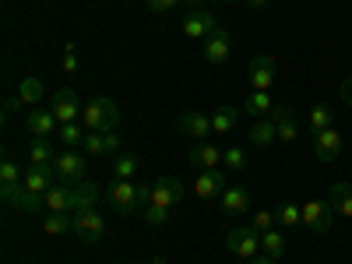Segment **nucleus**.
<instances>
[{
    "label": "nucleus",
    "mask_w": 352,
    "mask_h": 264,
    "mask_svg": "<svg viewBox=\"0 0 352 264\" xmlns=\"http://www.w3.org/2000/svg\"><path fill=\"white\" fill-rule=\"evenodd\" d=\"M106 201H109V208H113L116 215H134V208H144L134 180H113V184L106 187Z\"/></svg>",
    "instance_id": "obj_2"
},
{
    "label": "nucleus",
    "mask_w": 352,
    "mask_h": 264,
    "mask_svg": "<svg viewBox=\"0 0 352 264\" xmlns=\"http://www.w3.org/2000/svg\"><path fill=\"white\" fill-rule=\"evenodd\" d=\"M43 204H46L50 215H71V187H67V184H53V187L46 190Z\"/></svg>",
    "instance_id": "obj_21"
},
{
    "label": "nucleus",
    "mask_w": 352,
    "mask_h": 264,
    "mask_svg": "<svg viewBox=\"0 0 352 264\" xmlns=\"http://www.w3.org/2000/svg\"><path fill=\"white\" fill-rule=\"evenodd\" d=\"M0 184H21V169L14 159H4L0 162Z\"/></svg>",
    "instance_id": "obj_37"
},
{
    "label": "nucleus",
    "mask_w": 352,
    "mask_h": 264,
    "mask_svg": "<svg viewBox=\"0 0 352 264\" xmlns=\"http://www.w3.org/2000/svg\"><path fill=\"white\" fill-rule=\"evenodd\" d=\"M328 201L335 204V212H338V215L352 219V184H335V187H331V197H328Z\"/></svg>",
    "instance_id": "obj_27"
},
{
    "label": "nucleus",
    "mask_w": 352,
    "mask_h": 264,
    "mask_svg": "<svg viewBox=\"0 0 352 264\" xmlns=\"http://www.w3.org/2000/svg\"><path fill=\"white\" fill-rule=\"evenodd\" d=\"M71 226H74V215H50L43 222L46 236H64V232H71Z\"/></svg>",
    "instance_id": "obj_33"
},
{
    "label": "nucleus",
    "mask_w": 352,
    "mask_h": 264,
    "mask_svg": "<svg viewBox=\"0 0 352 264\" xmlns=\"http://www.w3.org/2000/svg\"><path fill=\"white\" fill-rule=\"evenodd\" d=\"M247 264H278L275 257H254V261H247Z\"/></svg>",
    "instance_id": "obj_46"
},
{
    "label": "nucleus",
    "mask_w": 352,
    "mask_h": 264,
    "mask_svg": "<svg viewBox=\"0 0 352 264\" xmlns=\"http://www.w3.org/2000/svg\"><path fill=\"white\" fill-rule=\"evenodd\" d=\"M335 204L331 201H303V226L310 232H331L335 226Z\"/></svg>",
    "instance_id": "obj_5"
},
{
    "label": "nucleus",
    "mask_w": 352,
    "mask_h": 264,
    "mask_svg": "<svg viewBox=\"0 0 352 264\" xmlns=\"http://www.w3.org/2000/svg\"><path fill=\"white\" fill-rule=\"evenodd\" d=\"M296 138H300V124H296V120H285V124H278V141H282V144H292Z\"/></svg>",
    "instance_id": "obj_40"
},
{
    "label": "nucleus",
    "mask_w": 352,
    "mask_h": 264,
    "mask_svg": "<svg viewBox=\"0 0 352 264\" xmlns=\"http://www.w3.org/2000/svg\"><path fill=\"white\" fill-rule=\"evenodd\" d=\"M71 232H74L78 240H85V243H99V240L106 236V215H99L96 208L74 212V226H71Z\"/></svg>",
    "instance_id": "obj_4"
},
{
    "label": "nucleus",
    "mask_w": 352,
    "mask_h": 264,
    "mask_svg": "<svg viewBox=\"0 0 352 264\" xmlns=\"http://www.w3.org/2000/svg\"><path fill=\"white\" fill-rule=\"evenodd\" d=\"M28 162L32 166H53L56 162L53 141L50 138H32V144H28Z\"/></svg>",
    "instance_id": "obj_25"
},
{
    "label": "nucleus",
    "mask_w": 352,
    "mask_h": 264,
    "mask_svg": "<svg viewBox=\"0 0 352 264\" xmlns=\"http://www.w3.org/2000/svg\"><path fill=\"white\" fill-rule=\"evenodd\" d=\"M53 169H56V184L74 187V184H81V180H85V159H81L74 148H67L64 155H56Z\"/></svg>",
    "instance_id": "obj_10"
},
{
    "label": "nucleus",
    "mask_w": 352,
    "mask_h": 264,
    "mask_svg": "<svg viewBox=\"0 0 352 264\" xmlns=\"http://www.w3.org/2000/svg\"><path fill=\"white\" fill-rule=\"evenodd\" d=\"M222 4H232V0H222Z\"/></svg>",
    "instance_id": "obj_48"
},
{
    "label": "nucleus",
    "mask_w": 352,
    "mask_h": 264,
    "mask_svg": "<svg viewBox=\"0 0 352 264\" xmlns=\"http://www.w3.org/2000/svg\"><path fill=\"white\" fill-rule=\"evenodd\" d=\"M222 190H226V173H222V169H204L197 180H194V194L204 197V201L219 197Z\"/></svg>",
    "instance_id": "obj_16"
},
{
    "label": "nucleus",
    "mask_w": 352,
    "mask_h": 264,
    "mask_svg": "<svg viewBox=\"0 0 352 264\" xmlns=\"http://www.w3.org/2000/svg\"><path fill=\"white\" fill-rule=\"evenodd\" d=\"M176 127H180L184 138H190L197 144V141H204V138L212 134V116L201 113V109H187V113L176 116Z\"/></svg>",
    "instance_id": "obj_9"
},
{
    "label": "nucleus",
    "mask_w": 352,
    "mask_h": 264,
    "mask_svg": "<svg viewBox=\"0 0 352 264\" xmlns=\"http://www.w3.org/2000/svg\"><path fill=\"white\" fill-rule=\"evenodd\" d=\"M85 124H60V131H56V138H60L64 141V148H78V144H85Z\"/></svg>",
    "instance_id": "obj_31"
},
{
    "label": "nucleus",
    "mask_w": 352,
    "mask_h": 264,
    "mask_svg": "<svg viewBox=\"0 0 352 264\" xmlns=\"http://www.w3.org/2000/svg\"><path fill=\"white\" fill-rule=\"evenodd\" d=\"M21 106H25V102H21L18 96H11V99H4V113H8V116H11V113H18Z\"/></svg>",
    "instance_id": "obj_43"
},
{
    "label": "nucleus",
    "mask_w": 352,
    "mask_h": 264,
    "mask_svg": "<svg viewBox=\"0 0 352 264\" xmlns=\"http://www.w3.org/2000/svg\"><path fill=\"white\" fill-rule=\"evenodd\" d=\"M226 247H229V254H236V257H243V261H254L257 254H261V232L247 222V226H236L226 236Z\"/></svg>",
    "instance_id": "obj_3"
},
{
    "label": "nucleus",
    "mask_w": 352,
    "mask_h": 264,
    "mask_svg": "<svg viewBox=\"0 0 352 264\" xmlns=\"http://www.w3.org/2000/svg\"><path fill=\"white\" fill-rule=\"evenodd\" d=\"M215 28H219V18H215V14L194 8V11H187V18H184V25H180V32H184L187 39H208Z\"/></svg>",
    "instance_id": "obj_12"
},
{
    "label": "nucleus",
    "mask_w": 352,
    "mask_h": 264,
    "mask_svg": "<svg viewBox=\"0 0 352 264\" xmlns=\"http://www.w3.org/2000/svg\"><path fill=\"white\" fill-rule=\"evenodd\" d=\"M187 187L176 180V176H159V180L152 184V201L148 204H159V208H176V204L184 201Z\"/></svg>",
    "instance_id": "obj_8"
},
{
    "label": "nucleus",
    "mask_w": 352,
    "mask_h": 264,
    "mask_svg": "<svg viewBox=\"0 0 352 264\" xmlns=\"http://www.w3.org/2000/svg\"><path fill=\"white\" fill-rule=\"evenodd\" d=\"M247 81H250V88L254 92H272L275 88V60L272 56H254L250 60V67H247Z\"/></svg>",
    "instance_id": "obj_11"
},
{
    "label": "nucleus",
    "mask_w": 352,
    "mask_h": 264,
    "mask_svg": "<svg viewBox=\"0 0 352 264\" xmlns=\"http://www.w3.org/2000/svg\"><path fill=\"white\" fill-rule=\"evenodd\" d=\"M331 120H335V109H331L328 102H317V106L310 109V134L328 131V127H331Z\"/></svg>",
    "instance_id": "obj_30"
},
{
    "label": "nucleus",
    "mask_w": 352,
    "mask_h": 264,
    "mask_svg": "<svg viewBox=\"0 0 352 264\" xmlns=\"http://www.w3.org/2000/svg\"><path fill=\"white\" fill-rule=\"evenodd\" d=\"M342 99H345V106H352V78L342 81Z\"/></svg>",
    "instance_id": "obj_44"
},
{
    "label": "nucleus",
    "mask_w": 352,
    "mask_h": 264,
    "mask_svg": "<svg viewBox=\"0 0 352 264\" xmlns=\"http://www.w3.org/2000/svg\"><path fill=\"white\" fill-rule=\"evenodd\" d=\"M219 162H226V152H219L215 144H208V141L190 144V166H197L201 173L204 169H219Z\"/></svg>",
    "instance_id": "obj_18"
},
{
    "label": "nucleus",
    "mask_w": 352,
    "mask_h": 264,
    "mask_svg": "<svg viewBox=\"0 0 352 264\" xmlns=\"http://www.w3.org/2000/svg\"><path fill=\"white\" fill-rule=\"evenodd\" d=\"M250 208V190L247 187H226L222 190V212L226 215H243Z\"/></svg>",
    "instance_id": "obj_22"
},
{
    "label": "nucleus",
    "mask_w": 352,
    "mask_h": 264,
    "mask_svg": "<svg viewBox=\"0 0 352 264\" xmlns=\"http://www.w3.org/2000/svg\"><path fill=\"white\" fill-rule=\"evenodd\" d=\"M247 141H250V144H257V148H268V144H275V141H278V127L268 120V116H264V120L250 124Z\"/></svg>",
    "instance_id": "obj_24"
},
{
    "label": "nucleus",
    "mask_w": 352,
    "mask_h": 264,
    "mask_svg": "<svg viewBox=\"0 0 352 264\" xmlns=\"http://www.w3.org/2000/svg\"><path fill=\"white\" fill-rule=\"evenodd\" d=\"M243 4H247L250 11H261V8H268V0H243Z\"/></svg>",
    "instance_id": "obj_45"
},
{
    "label": "nucleus",
    "mask_w": 352,
    "mask_h": 264,
    "mask_svg": "<svg viewBox=\"0 0 352 264\" xmlns=\"http://www.w3.org/2000/svg\"><path fill=\"white\" fill-rule=\"evenodd\" d=\"M50 109H53V116H56L60 124H74V120H78V113H81L85 106H78L74 88H56L53 99H50Z\"/></svg>",
    "instance_id": "obj_13"
},
{
    "label": "nucleus",
    "mask_w": 352,
    "mask_h": 264,
    "mask_svg": "<svg viewBox=\"0 0 352 264\" xmlns=\"http://www.w3.org/2000/svg\"><path fill=\"white\" fill-rule=\"evenodd\" d=\"M56 184V169L53 166H28V173H25V187L32 190V194H39V197H46V190Z\"/></svg>",
    "instance_id": "obj_19"
},
{
    "label": "nucleus",
    "mask_w": 352,
    "mask_h": 264,
    "mask_svg": "<svg viewBox=\"0 0 352 264\" xmlns=\"http://www.w3.org/2000/svg\"><path fill=\"white\" fill-rule=\"evenodd\" d=\"M96 201H99V187L92 180H81L71 187V215L74 212H88V208H96Z\"/></svg>",
    "instance_id": "obj_20"
},
{
    "label": "nucleus",
    "mask_w": 352,
    "mask_h": 264,
    "mask_svg": "<svg viewBox=\"0 0 352 264\" xmlns=\"http://www.w3.org/2000/svg\"><path fill=\"white\" fill-rule=\"evenodd\" d=\"M243 109H247V116H268L275 109V99H272V92H250Z\"/></svg>",
    "instance_id": "obj_29"
},
{
    "label": "nucleus",
    "mask_w": 352,
    "mask_h": 264,
    "mask_svg": "<svg viewBox=\"0 0 352 264\" xmlns=\"http://www.w3.org/2000/svg\"><path fill=\"white\" fill-rule=\"evenodd\" d=\"M180 0H144V8H148L152 14H169Z\"/></svg>",
    "instance_id": "obj_42"
},
{
    "label": "nucleus",
    "mask_w": 352,
    "mask_h": 264,
    "mask_svg": "<svg viewBox=\"0 0 352 264\" xmlns=\"http://www.w3.org/2000/svg\"><path fill=\"white\" fill-rule=\"evenodd\" d=\"M60 64H64V71H67V74H74V71H78V46H74V43H67V46H64V60H60Z\"/></svg>",
    "instance_id": "obj_41"
},
{
    "label": "nucleus",
    "mask_w": 352,
    "mask_h": 264,
    "mask_svg": "<svg viewBox=\"0 0 352 264\" xmlns=\"http://www.w3.org/2000/svg\"><path fill=\"white\" fill-rule=\"evenodd\" d=\"M116 120H120V109H116V102L113 99H92V102H85V109H81V124H85V131H113L116 127Z\"/></svg>",
    "instance_id": "obj_1"
},
{
    "label": "nucleus",
    "mask_w": 352,
    "mask_h": 264,
    "mask_svg": "<svg viewBox=\"0 0 352 264\" xmlns=\"http://www.w3.org/2000/svg\"><path fill=\"white\" fill-rule=\"evenodd\" d=\"M310 144H314V155H317L320 162H338V155H342V148H345V144H342V134H338L335 127L317 131Z\"/></svg>",
    "instance_id": "obj_14"
},
{
    "label": "nucleus",
    "mask_w": 352,
    "mask_h": 264,
    "mask_svg": "<svg viewBox=\"0 0 352 264\" xmlns=\"http://www.w3.org/2000/svg\"><path fill=\"white\" fill-rule=\"evenodd\" d=\"M240 113H243L240 106H219L212 113V134H232L240 124Z\"/></svg>",
    "instance_id": "obj_23"
},
{
    "label": "nucleus",
    "mask_w": 352,
    "mask_h": 264,
    "mask_svg": "<svg viewBox=\"0 0 352 264\" xmlns=\"http://www.w3.org/2000/svg\"><path fill=\"white\" fill-rule=\"evenodd\" d=\"M275 212H254V219H250V226L257 229V232H268V229H275Z\"/></svg>",
    "instance_id": "obj_38"
},
{
    "label": "nucleus",
    "mask_w": 352,
    "mask_h": 264,
    "mask_svg": "<svg viewBox=\"0 0 352 264\" xmlns=\"http://www.w3.org/2000/svg\"><path fill=\"white\" fill-rule=\"evenodd\" d=\"M0 197H4V204H11V208H21V212H39V208H46L43 197L25 187V180H21V184H0Z\"/></svg>",
    "instance_id": "obj_7"
},
{
    "label": "nucleus",
    "mask_w": 352,
    "mask_h": 264,
    "mask_svg": "<svg viewBox=\"0 0 352 264\" xmlns=\"http://www.w3.org/2000/svg\"><path fill=\"white\" fill-rule=\"evenodd\" d=\"M43 96H46L43 78H25V81L18 85V99H21L25 106H39V102H43Z\"/></svg>",
    "instance_id": "obj_26"
},
{
    "label": "nucleus",
    "mask_w": 352,
    "mask_h": 264,
    "mask_svg": "<svg viewBox=\"0 0 352 264\" xmlns=\"http://www.w3.org/2000/svg\"><path fill=\"white\" fill-rule=\"evenodd\" d=\"M226 166H229V169H243V166H247V152L240 148V144L226 148Z\"/></svg>",
    "instance_id": "obj_39"
},
{
    "label": "nucleus",
    "mask_w": 352,
    "mask_h": 264,
    "mask_svg": "<svg viewBox=\"0 0 352 264\" xmlns=\"http://www.w3.org/2000/svg\"><path fill=\"white\" fill-rule=\"evenodd\" d=\"M261 254H264V257H275V261L285 254V236H282L278 229L261 232Z\"/></svg>",
    "instance_id": "obj_28"
},
{
    "label": "nucleus",
    "mask_w": 352,
    "mask_h": 264,
    "mask_svg": "<svg viewBox=\"0 0 352 264\" xmlns=\"http://www.w3.org/2000/svg\"><path fill=\"white\" fill-rule=\"evenodd\" d=\"M169 212H173V208H159V204H144L141 219L148 222L152 229H159V226H166V222H169Z\"/></svg>",
    "instance_id": "obj_35"
},
{
    "label": "nucleus",
    "mask_w": 352,
    "mask_h": 264,
    "mask_svg": "<svg viewBox=\"0 0 352 264\" xmlns=\"http://www.w3.org/2000/svg\"><path fill=\"white\" fill-rule=\"evenodd\" d=\"M229 53H232V32L229 28H215V32L204 39V46H201V56H204V64H212V67H219V64H226L229 60Z\"/></svg>",
    "instance_id": "obj_6"
},
{
    "label": "nucleus",
    "mask_w": 352,
    "mask_h": 264,
    "mask_svg": "<svg viewBox=\"0 0 352 264\" xmlns=\"http://www.w3.org/2000/svg\"><path fill=\"white\" fill-rule=\"evenodd\" d=\"M25 127L32 138H53L56 131H60V120L53 116V109H32L25 116Z\"/></svg>",
    "instance_id": "obj_15"
},
{
    "label": "nucleus",
    "mask_w": 352,
    "mask_h": 264,
    "mask_svg": "<svg viewBox=\"0 0 352 264\" xmlns=\"http://www.w3.org/2000/svg\"><path fill=\"white\" fill-rule=\"evenodd\" d=\"M278 222L282 226H300L303 222V208H300V204H292V201H285V204H278Z\"/></svg>",
    "instance_id": "obj_34"
},
{
    "label": "nucleus",
    "mask_w": 352,
    "mask_h": 264,
    "mask_svg": "<svg viewBox=\"0 0 352 264\" xmlns=\"http://www.w3.org/2000/svg\"><path fill=\"white\" fill-rule=\"evenodd\" d=\"M138 166H141L138 155H116V162H113V176H116V180H134Z\"/></svg>",
    "instance_id": "obj_32"
},
{
    "label": "nucleus",
    "mask_w": 352,
    "mask_h": 264,
    "mask_svg": "<svg viewBox=\"0 0 352 264\" xmlns=\"http://www.w3.org/2000/svg\"><path fill=\"white\" fill-rule=\"evenodd\" d=\"M268 120L278 127V124H285V120H296V106H292V102H278L272 113H268Z\"/></svg>",
    "instance_id": "obj_36"
},
{
    "label": "nucleus",
    "mask_w": 352,
    "mask_h": 264,
    "mask_svg": "<svg viewBox=\"0 0 352 264\" xmlns=\"http://www.w3.org/2000/svg\"><path fill=\"white\" fill-rule=\"evenodd\" d=\"M180 4H187V8H190V11H194V8H197V4H201V0H180Z\"/></svg>",
    "instance_id": "obj_47"
},
{
    "label": "nucleus",
    "mask_w": 352,
    "mask_h": 264,
    "mask_svg": "<svg viewBox=\"0 0 352 264\" xmlns=\"http://www.w3.org/2000/svg\"><path fill=\"white\" fill-rule=\"evenodd\" d=\"M81 148H85L88 155H113L116 148H120V138H116L113 131H106V134H102V131H88Z\"/></svg>",
    "instance_id": "obj_17"
}]
</instances>
